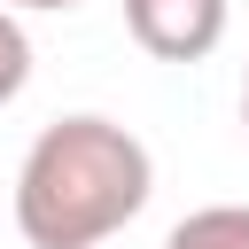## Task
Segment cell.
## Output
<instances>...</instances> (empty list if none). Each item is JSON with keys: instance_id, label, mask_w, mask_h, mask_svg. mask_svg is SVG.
<instances>
[{"instance_id": "obj_1", "label": "cell", "mask_w": 249, "mask_h": 249, "mask_svg": "<svg viewBox=\"0 0 249 249\" xmlns=\"http://www.w3.org/2000/svg\"><path fill=\"white\" fill-rule=\"evenodd\" d=\"M156 195V156L117 117H54L16 163V233L31 249H101Z\"/></svg>"}, {"instance_id": "obj_2", "label": "cell", "mask_w": 249, "mask_h": 249, "mask_svg": "<svg viewBox=\"0 0 249 249\" xmlns=\"http://www.w3.org/2000/svg\"><path fill=\"white\" fill-rule=\"evenodd\" d=\"M226 0H124V31L156 62H202L226 39Z\"/></svg>"}, {"instance_id": "obj_3", "label": "cell", "mask_w": 249, "mask_h": 249, "mask_svg": "<svg viewBox=\"0 0 249 249\" xmlns=\"http://www.w3.org/2000/svg\"><path fill=\"white\" fill-rule=\"evenodd\" d=\"M163 249H249V202H210L163 233Z\"/></svg>"}, {"instance_id": "obj_4", "label": "cell", "mask_w": 249, "mask_h": 249, "mask_svg": "<svg viewBox=\"0 0 249 249\" xmlns=\"http://www.w3.org/2000/svg\"><path fill=\"white\" fill-rule=\"evenodd\" d=\"M23 86H31V39H23L16 8H0V109H8Z\"/></svg>"}, {"instance_id": "obj_5", "label": "cell", "mask_w": 249, "mask_h": 249, "mask_svg": "<svg viewBox=\"0 0 249 249\" xmlns=\"http://www.w3.org/2000/svg\"><path fill=\"white\" fill-rule=\"evenodd\" d=\"M0 8H39V16H62V8H78V0H0Z\"/></svg>"}, {"instance_id": "obj_6", "label": "cell", "mask_w": 249, "mask_h": 249, "mask_svg": "<svg viewBox=\"0 0 249 249\" xmlns=\"http://www.w3.org/2000/svg\"><path fill=\"white\" fill-rule=\"evenodd\" d=\"M241 124H249V70H241Z\"/></svg>"}]
</instances>
